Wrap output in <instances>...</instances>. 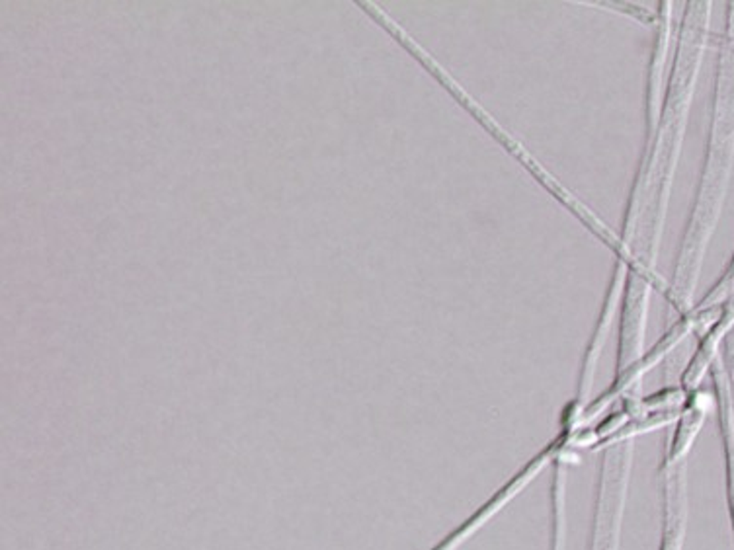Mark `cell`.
Returning <instances> with one entry per match:
<instances>
[{
    "label": "cell",
    "instance_id": "3957f363",
    "mask_svg": "<svg viewBox=\"0 0 734 550\" xmlns=\"http://www.w3.org/2000/svg\"><path fill=\"white\" fill-rule=\"evenodd\" d=\"M654 39H652L651 59H648V75H646V90H644V125H646V141H651L660 123V113L664 105L666 94V67L670 59V41H672V4L658 2L656 18H654Z\"/></svg>",
    "mask_w": 734,
    "mask_h": 550
},
{
    "label": "cell",
    "instance_id": "6da1fadb",
    "mask_svg": "<svg viewBox=\"0 0 734 550\" xmlns=\"http://www.w3.org/2000/svg\"><path fill=\"white\" fill-rule=\"evenodd\" d=\"M734 157V2L727 4V28L720 43L717 81L713 96L711 135L696 203L683 232L674 266V277L666 291L670 311L686 314L693 308L701 261L711 240L720 207L727 195Z\"/></svg>",
    "mask_w": 734,
    "mask_h": 550
},
{
    "label": "cell",
    "instance_id": "7a4b0ae2",
    "mask_svg": "<svg viewBox=\"0 0 734 550\" xmlns=\"http://www.w3.org/2000/svg\"><path fill=\"white\" fill-rule=\"evenodd\" d=\"M371 16H373L377 22L381 24L385 30L393 33V38L405 45L406 49H408V53H413L414 57H416V59H418L420 63H422V65H424V67H426L428 71H430V73H432V75L438 78V81L442 82L445 88L450 90L451 94L455 96V100L461 102V104H463L465 108L471 112V115H475V118L479 119L482 125L487 127V131H490L492 135H496V139L502 142V147H506L508 150H512V152H514V157H517L520 162L524 164V166H527V170L532 172L533 178L539 180L541 184H543V186L549 190V194H553L557 199L561 201L564 207L570 209V211H572V213H574V215H577L578 219H580V221H582V223H584L586 227H588V229L594 232V234H598V237L601 238V240H604L607 246H611V250H614V252L619 250V238L615 237L614 232L607 231L606 224L601 223L598 217L594 215L592 211L586 207V205H582V203H580V201H578L574 195L569 194V192H567V190H564V187H562L561 184H559V182H557V180H554L547 170H543V166H539V162H537L535 158L529 157V152H527V150H525L524 147H522V145H520V142L514 139V137H510V135L504 131L502 127L498 125L495 119L490 118V113L485 112V110H482V108H480V105L477 104V102H475V100H472V98L469 96V94H467V92L461 88V86H459L458 82L453 81V78H451V76L448 75V73H445V71H443V68L440 67V65H438V63H435V61L432 59V57H430V55H428V53L424 51L422 47H420V45L414 43L413 39H410V36H406L405 31L400 30L397 24L391 22L389 18L383 14L379 8L373 10Z\"/></svg>",
    "mask_w": 734,
    "mask_h": 550
}]
</instances>
